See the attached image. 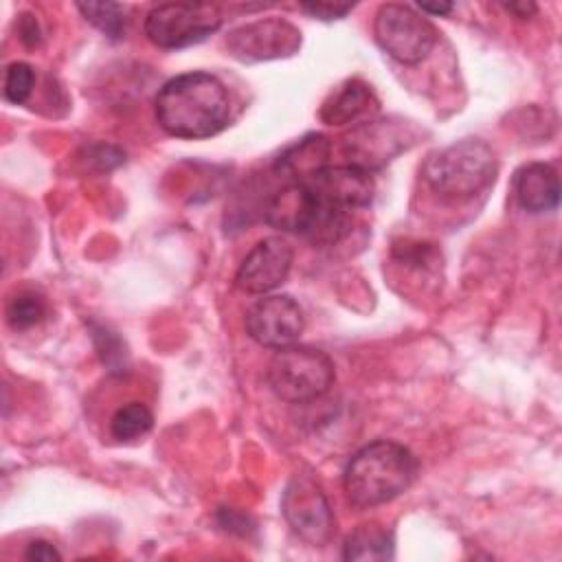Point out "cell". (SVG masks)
Instances as JSON below:
<instances>
[{"label":"cell","mask_w":562,"mask_h":562,"mask_svg":"<svg viewBox=\"0 0 562 562\" xmlns=\"http://www.w3.org/2000/svg\"><path fill=\"white\" fill-rule=\"evenodd\" d=\"M222 24L217 7L202 2H167L145 18V35L158 48H184L206 40Z\"/></svg>","instance_id":"obj_5"},{"label":"cell","mask_w":562,"mask_h":562,"mask_svg":"<svg viewBox=\"0 0 562 562\" xmlns=\"http://www.w3.org/2000/svg\"><path fill=\"white\" fill-rule=\"evenodd\" d=\"M345 560H389L393 558V533L378 525L364 522L356 527L345 540L342 549Z\"/></svg>","instance_id":"obj_16"},{"label":"cell","mask_w":562,"mask_h":562,"mask_svg":"<svg viewBox=\"0 0 562 562\" xmlns=\"http://www.w3.org/2000/svg\"><path fill=\"white\" fill-rule=\"evenodd\" d=\"M301 7H303V11H307L314 18H321V20H338L353 9L351 4H331V2H305Z\"/></svg>","instance_id":"obj_21"},{"label":"cell","mask_w":562,"mask_h":562,"mask_svg":"<svg viewBox=\"0 0 562 562\" xmlns=\"http://www.w3.org/2000/svg\"><path fill=\"white\" fill-rule=\"evenodd\" d=\"M303 184L325 204L353 211L367 206L375 193V182L371 173L358 165H338L325 167Z\"/></svg>","instance_id":"obj_10"},{"label":"cell","mask_w":562,"mask_h":562,"mask_svg":"<svg viewBox=\"0 0 562 562\" xmlns=\"http://www.w3.org/2000/svg\"><path fill=\"white\" fill-rule=\"evenodd\" d=\"M505 9L516 13L518 18H529L531 13H536V4L533 2H509V4H505Z\"/></svg>","instance_id":"obj_24"},{"label":"cell","mask_w":562,"mask_h":562,"mask_svg":"<svg viewBox=\"0 0 562 562\" xmlns=\"http://www.w3.org/2000/svg\"><path fill=\"white\" fill-rule=\"evenodd\" d=\"M29 18V26H20V35H22V40L26 42V44H35L37 42V37H40V33H37V22H35V18H31V15H26Z\"/></svg>","instance_id":"obj_25"},{"label":"cell","mask_w":562,"mask_h":562,"mask_svg":"<svg viewBox=\"0 0 562 562\" xmlns=\"http://www.w3.org/2000/svg\"><path fill=\"white\" fill-rule=\"evenodd\" d=\"M292 248L281 237H266L241 261L235 283L250 294H263L281 285L292 268Z\"/></svg>","instance_id":"obj_11"},{"label":"cell","mask_w":562,"mask_h":562,"mask_svg":"<svg viewBox=\"0 0 562 562\" xmlns=\"http://www.w3.org/2000/svg\"><path fill=\"white\" fill-rule=\"evenodd\" d=\"M375 40L386 55L402 64H419L437 42V31L428 18L408 4H382L373 22Z\"/></svg>","instance_id":"obj_6"},{"label":"cell","mask_w":562,"mask_h":562,"mask_svg":"<svg viewBox=\"0 0 562 562\" xmlns=\"http://www.w3.org/2000/svg\"><path fill=\"white\" fill-rule=\"evenodd\" d=\"M516 198L529 213L553 211L560 202L558 171L547 162H529L516 173Z\"/></svg>","instance_id":"obj_13"},{"label":"cell","mask_w":562,"mask_h":562,"mask_svg":"<svg viewBox=\"0 0 562 562\" xmlns=\"http://www.w3.org/2000/svg\"><path fill=\"white\" fill-rule=\"evenodd\" d=\"M329 154H331L329 140L321 134H310L279 156L277 169L294 178L296 182H303L327 167Z\"/></svg>","instance_id":"obj_15"},{"label":"cell","mask_w":562,"mask_h":562,"mask_svg":"<svg viewBox=\"0 0 562 562\" xmlns=\"http://www.w3.org/2000/svg\"><path fill=\"white\" fill-rule=\"evenodd\" d=\"M233 57L241 61H261L294 55L301 46V33L288 20L266 18L233 29L226 37Z\"/></svg>","instance_id":"obj_8"},{"label":"cell","mask_w":562,"mask_h":562,"mask_svg":"<svg viewBox=\"0 0 562 562\" xmlns=\"http://www.w3.org/2000/svg\"><path fill=\"white\" fill-rule=\"evenodd\" d=\"M417 459L397 441L380 439L362 446L347 463L342 485L356 507H375L411 487Z\"/></svg>","instance_id":"obj_2"},{"label":"cell","mask_w":562,"mask_h":562,"mask_svg":"<svg viewBox=\"0 0 562 562\" xmlns=\"http://www.w3.org/2000/svg\"><path fill=\"white\" fill-rule=\"evenodd\" d=\"M46 314V303L35 292H20L7 305V321L13 329H29Z\"/></svg>","instance_id":"obj_19"},{"label":"cell","mask_w":562,"mask_h":562,"mask_svg":"<svg viewBox=\"0 0 562 562\" xmlns=\"http://www.w3.org/2000/svg\"><path fill=\"white\" fill-rule=\"evenodd\" d=\"M281 512L294 533L310 544H325L334 533L329 501L321 485L305 474H296L288 483L281 498Z\"/></svg>","instance_id":"obj_7"},{"label":"cell","mask_w":562,"mask_h":562,"mask_svg":"<svg viewBox=\"0 0 562 562\" xmlns=\"http://www.w3.org/2000/svg\"><path fill=\"white\" fill-rule=\"evenodd\" d=\"M316 213V198L303 184L294 182L279 189L266 204V222L283 233H296L303 237Z\"/></svg>","instance_id":"obj_12"},{"label":"cell","mask_w":562,"mask_h":562,"mask_svg":"<svg viewBox=\"0 0 562 562\" xmlns=\"http://www.w3.org/2000/svg\"><path fill=\"white\" fill-rule=\"evenodd\" d=\"M305 327L303 310L292 296H263L246 312V329L255 342L268 349H283L296 342Z\"/></svg>","instance_id":"obj_9"},{"label":"cell","mask_w":562,"mask_h":562,"mask_svg":"<svg viewBox=\"0 0 562 562\" xmlns=\"http://www.w3.org/2000/svg\"><path fill=\"white\" fill-rule=\"evenodd\" d=\"M154 424L151 411L143 402H127L114 411L110 419V432L119 441H130L145 435Z\"/></svg>","instance_id":"obj_17"},{"label":"cell","mask_w":562,"mask_h":562,"mask_svg":"<svg viewBox=\"0 0 562 562\" xmlns=\"http://www.w3.org/2000/svg\"><path fill=\"white\" fill-rule=\"evenodd\" d=\"M417 7L424 13H432V15H446V13L452 11L450 2H417Z\"/></svg>","instance_id":"obj_23"},{"label":"cell","mask_w":562,"mask_h":562,"mask_svg":"<svg viewBox=\"0 0 562 562\" xmlns=\"http://www.w3.org/2000/svg\"><path fill=\"white\" fill-rule=\"evenodd\" d=\"M77 9L81 11V15L92 26H97L110 40H121L125 35L127 18H125L123 4H116V2H79Z\"/></svg>","instance_id":"obj_18"},{"label":"cell","mask_w":562,"mask_h":562,"mask_svg":"<svg viewBox=\"0 0 562 562\" xmlns=\"http://www.w3.org/2000/svg\"><path fill=\"white\" fill-rule=\"evenodd\" d=\"M334 382V362L314 347L290 345L277 349L268 364V384L283 402H312Z\"/></svg>","instance_id":"obj_4"},{"label":"cell","mask_w":562,"mask_h":562,"mask_svg":"<svg viewBox=\"0 0 562 562\" xmlns=\"http://www.w3.org/2000/svg\"><path fill=\"white\" fill-rule=\"evenodd\" d=\"M24 558L26 560H37V562H53V560H59V551L46 542V540H33L26 551H24Z\"/></svg>","instance_id":"obj_22"},{"label":"cell","mask_w":562,"mask_h":562,"mask_svg":"<svg viewBox=\"0 0 562 562\" xmlns=\"http://www.w3.org/2000/svg\"><path fill=\"white\" fill-rule=\"evenodd\" d=\"M496 173V158L479 138L457 140L435 151L424 165V178L443 198H470L483 191Z\"/></svg>","instance_id":"obj_3"},{"label":"cell","mask_w":562,"mask_h":562,"mask_svg":"<svg viewBox=\"0 0 562 562\" xmlns=\"http://www.w3.org/2000/svg\"><path fill=\"white\" fill-rule=\"evenodd\" d=\"M35 72L24 61H13L4 75V97L11 103H24L33 90Z\"/></svg>","instance_id":"obj_20"},{"label":"cell","mask_w":562,"mask_h":562,"mask_svg":"<svg viewBox=\"0 0 562 562\" xmlns=\"http://www.w3.org/2000/svg\"><path fill=\"white\" fill-rule=\"evenodd\" d=\"M158 125L176 138L217 134L231 114L224 83L209 72H184L169 79L154 101Z\"/></svg>","instance_id":"obj_1"},{"label":"cell","mask_w":562,"mask_h":562,"mask_svg":"<svg viewBox=\"0 0 562 562\" xmlns=\"http://www.w3.org/2000/svg\"><path fill=\"white\" fill-rule=\"evenodd\" d=\"M375 110L378 99L373 90L360 79H349L327 97V101L321 108V119L327 125H347L358 123Z\"/></svg>","instance_id":"obj_14"}]
</instances>
